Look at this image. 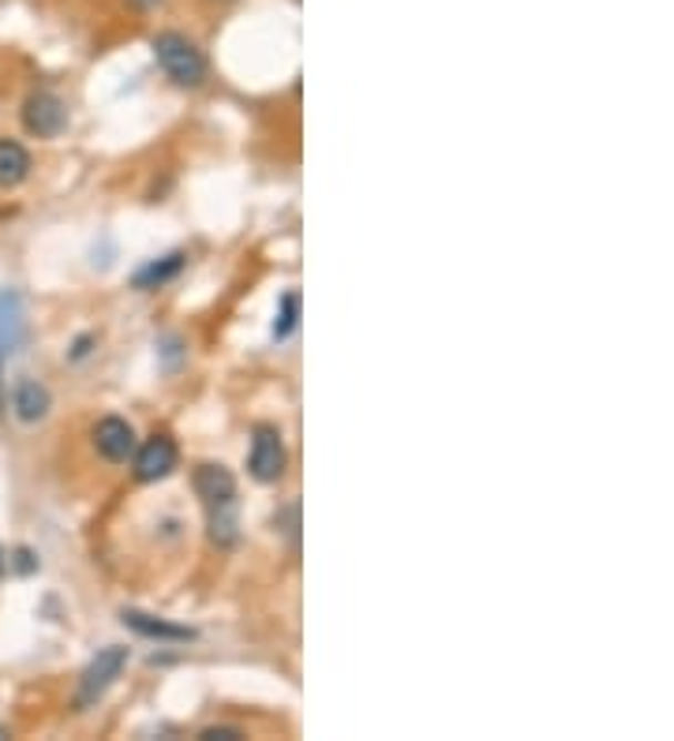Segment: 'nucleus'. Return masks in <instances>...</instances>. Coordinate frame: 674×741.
<instances>
[{"instance_id": "nucleus-1", "label": "nucleus", "mask_w": 674, "mask_h": 741, "mask_svg": "<svg viewBox=\"0 0 674 741\" xmlns=\"http://www.w3.org/2000/svg\"><path fill=\"white\" fill-rule=\"evenodd\" d=\"M154 56H157V64L165 68V75L181 86H200L206 79L203 49L195 45L192 38H184L176 31H165V34L154 38Z\"/></svg>"}, {"instance_id": "nucleus-2", "label": "nucleus", "mask_w": 674, "mask_h": 741, "mask_svg": "<svg viewBox=\"0 0 674 741\" xmlns=\"http://www.w3.org/2000/svg\"><path fill=\"white\" fill-rule=\"evenodd\" d=\"M124 667H127V648L109 645V648L98 651V656L91 659V667L83 670V678H79L75 708H79V711L94 708L98 700H102V697L109 693V686H113V681L124 675Z\"/></svg>"}, {"instance_id": "nucleus-3", "label": "nucleus", "mask_w": 674, "mask_h": 741, "mask_svg": "<svg viewBox=\"0 0 674 741\" xmlns=\"http://www.w3.org/2000/svg\"><path fill=\"white\" fill-rule=\"evenodd\" d=\"M247 469L259 483H277L285 472V442L282 431L274 423H259L252 431V457H247Z\"/></svg>"}, {"instance_id": "nucleus-4", "label": "nucleus", "mask_w": 674, "mask_h": 741, "mask_svg": "<svg viewBox=\"0 0 674 741\" xmlns=\"http://www.w3.org/2000/svg\"><path fill=\"white\" fill-rule=\"evenodd\" d=\"M23 127L38 140H53V135H61L68 127V109L57 94H31L23 105Z\"/></svg>"}, {"instance_id": "nucleus-5", "label": "nucleus", "mask_w": 674, "mask_h": 741, "mask_svg": "<svg viewBox=\"0 0 674 741\" xmlns=\"http://www.w3.org/2000/svg\"><path fill=\"white\" fill-rule=\"evenodd\" d=\"M176 461H181V450H176V442L168 439V434H154V439H146L143 446H139V453H135V480L139 483L165 480L168 472L176 469Z\"/></svg>"}, {"instance_id": "nucleus-6", "label": "nucleus", "mask_w": 674, "mask_h": 741, "mask_svg": "<svg viewBox=\"0 0 674 741\" xmlns=\"http://www.w3.org/2000/svg\"><path fill=\"white\" fill-rule=\"evenodd\" d=\"M94 446H98V453H102L105 461H113V464L127 461V457H132V453H135V431H132V423L121 420V416H105V420H98V428H94Z\"/></svg>"}, {"instance_id": "nucleus-7", "label": "nucleus", "mask_w": 674, "mask_h": 741, "mask_svg": "<svg viewBox=\"0 0 674 741\" xmlns=\"http://www.w3.org/2000/svg\"><path fill=\"white\" fill-rule=\"evenodd\" d=\"M121 618L132 634L162 640V645H187V640H195V629L176 626V621H165V618H154V615H143V610H124Z\"/></svg>"}, {"instance_id": "nucleus-8", "label": "nucleus", "mask_w": 674, "mask_h": 741, "mask_svg": "<svg viewBox=\"0 0 674 741\" xmlns=\"http://www.w3.org/2000/svg\"><path fill=\"white\" fill-rule=\"evenodd\" d=\"M195 491H200L203 506H214V502L236 498V480L225 464H200V472H195Z\"/></svg>"}, {"instance_id": "nucleus-9", "label": "nucleus", "mask_w": 674, "mask_h": 741, "mask_svg": "<svg viewBox=\"0 0 674 741\" xmlns=\"http://www.w3.org/2000/svg\"><path fill=\"white\" fill-rule=\"evenodd\" d=\"M49 404H53V398H49V390L42 387V382L27 379V382H19V387H16L12 409H16V416L23 420V423H38V420H45Z\"/></svg>"}, {"instance_id": "nucleus-10", "label": "nucleus", "mask_w": 674, "mask_h": 741, "mask_svg": "<svg viewBox=\"0 0 674 741\" xmlns=\"http://www.w3.org/2000/svg\"><path fill=\"white\" fill-rule=\"evenodd\" d=\"M31 176V154L16 140H0V187H16Z\"/></svg>"}, {"instance_id": "nucleus-11", "label": "nucleus", "mask_w": 674, "mask_h": 741, "mask_svg": "<svg viewBox=\"0 0 674 741\" xmlns=\"http://www.w3.org/2000/svg\"><path fill=\"white\" fill-rule=\"evenodd\" d=\"M206 517H211V539L217 547H233L236 536H241V517H236V498L229 502H214L206 506Z\"/></svg>"}, {"instance_id": "nucleus-12", "label": "nucleus", "mask_w": 674, "mask_h": 741, "mask_svg": "<svg viewBox=\"0 0 674 741\" xmlns=\"http://www.w3.org/2000/svg\"><path fill=\"white\" fill-rule=\"evenodd\" d=\"M19 338H23V300H19V292H4L0 296V341L12 352Z\"/></svg>"}, {"instance_id": "nucleus-13", "label": "nucleus", "mask_w": 674, "mask_h": 741, "mask_svg": "<svg viewBox=\"0 0 674 741\" xmlns=\"http://www.w3.org/2000/svg\"><path fill=\"white\" fill-rule=\"evenodd\" d=\"M181 270H184V255H181V251H173V255H165L162 263H146L132 281H135V289H143V292H146V289H157V285L173 281Z\"/></svg>"}, {"instance_id": "nucleus-14", "label": "nucleus", "mask_w": 674, "mask_h": 741, "mask_svg": "<svg viewBox=\"0 0 674 741\" xmlns=\"http://www.w3.org/2000/svg\"><path fill=\"white\" fill-rule=\"evenodd\" d=\"M296 319H300V296L285 292L282 296V308H277V322H274V338L285 341L296 330Z\"/></svg>"}, {"instance_id": "nucleus-15", "label": "nucleus", "mask_w": 674, "mask_h": 741, "mask_svg": "<svg viewBox=\"0 0 674 741\" xmlns=\"http://www.w3.org/2000/svg\"><path fill=\"white\" fill-rule=\"evenodd\" d=\"M200 738L203 741H236V738H244V730H236V727H206Z\"/></svg>"}, {"instance_id": "nucleus-16", "label": "nucleus", "mask_w": 674, "mask_h": 741, "mask_svg": "<svg viewBox=\"0 0 674 741\" xmlns=\"http://www.w3.org/2000/svg\"><path fill=\"white\" fill-rule=\"evenodd\" d=\"M34 566H38V562H34L31 550H27V547H19V550H16V569H19V573H31Z\"/></svg>"}, {"instance_id": "nucleus-17", "label": "nucleus", "mask_w": 674, "mask_h": 741, "mask_svg": "<svg viewBox=\"0 0 674 741\" xmlns=\"http://www.w3.org/2000/svg\"><path fill=\"white\" fill-rule=\"evenodd\" d=\"M127 4H132L135 12H151V8H157L162 0H127Z\"/></svg>"}, {"instance_id": "nucleus-18", "label": "nucleus", "mask_w": 674, "mask_h": 741, "mask_svg": "<svg viewBox=\"0 0 674 741\" xmlns=\"http://www.w3.org/2000/svg\"><path fill=\"white\" fill-rule=\"evenodd\" d=\"M4 341H0V363H4ZM0 412H4V379H0Z\"/></svg>"}, {"instance_id": "nucleus-19", "label": "nucleus", "mask_w": 674, "mask_h": 741, "mask_svg": "<svg viewBox=\"0 0 674 741\" xmlns=\"http://www.w3.org/2000/svg\"><path fill=\"white\" fill-rule=\"evenodd\" d=\"M4 566H8V558H4V555H0V573H4Z\"/></svg>"}, {"instance_id": "nucleus-20", "label": "nucleus", "mask_w": 674, "mask_h": 741, "mask_svg": "<svg viewBox=\"0 0 674 741\" xmlns=\"http://www.w3.org/2000/svg\"><path fill=\"white\" fill-rule=\"evenodd\" d=\"M0 738H8V730H4V727H0Z\"/></svg>"}]
</instances>
